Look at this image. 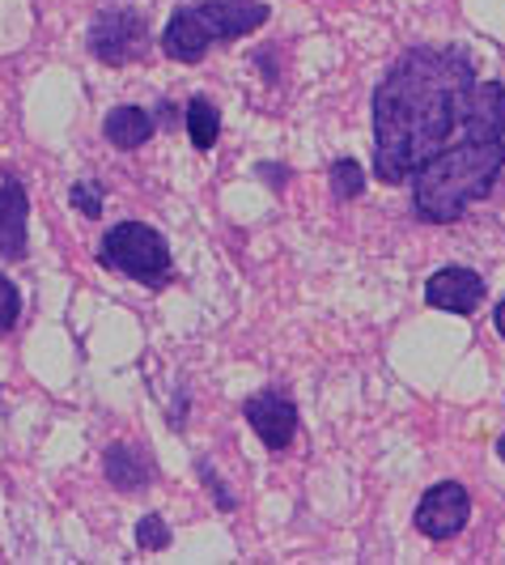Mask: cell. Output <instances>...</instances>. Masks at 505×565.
I'll list each match as a JSON object with an SVG mask.
<instances>
[{
    "instance_id": "6da1fadb",
    "label": "cell",
    "mask_w": 505,
    "mask_h": 565,
    "mask_svg": "<svg viewBox=\"0 0 505 565\" xmlns=\"http://www.w3.org/2000/svg\"><path fill=\"white\" fill-rule=\"evenodd\" d=\"M476 82L472 52L459 43H417L387 64L369 98L378 183L404 188L417 167L459 137Z\"/></svg>"
},
{
    "instance_id": "7a4b0ae2",
    "label": "cell",
    "mask_w": 505,
    "mask_h": 565,
    "mask_svg": "<svg viewBox=\"0 0 505 565\" xmlns=\"http://www.w3.org/2000/svg\"><path fill=\"white\" fill-rule=\"evenodd\" d=\"M505 174V85L476 82L459 137L438 149L412 183V217L425 226H454L480 200L493 196Z\"/></svg>"
},
{
    "instance_id": "3957f363",
    "label": "cell",
    "mask_w": 505,
    "mask_h": 565,
    "mask_svg": "<svg viewBox=\"0 0 505 565\" xmlns=\"http://www.w3.org/2000/svg\"><path fill=\"white\" fill-rule=\"evenodd\" d=\"M268 0H192L179 4L158 34V47L170 64H200L213 47H229L255 30L268 26Z\"/></svg>"
},
{
    "instance_id": "277c9868",
    "label": "cell",
    "mask_w": 505,
    "mask_h": 565,
    "mask_svg": "<svg viewBox=\"0 0 505 565\" xmlns=\"http://www.w3.org/2000/svg\"><path fill=\"white\" fill-rule=\"evenodd\" d=\"M98 264L111 268L128 281L144 285L153 294H162L174 285V255H170V243L162 230L144 226L137 217L128 222H115L103 243H98Z\"/></svg>"
},
{
    "instance_id": "5b68a950",
    "label": "cell",
    "mask_w": 505,
    "mask_h": 565,
    "mask_svg": "<svg viewBox=\"0 0 505 565\" xmlns=\"http://www.w3.org/2000/svg\"><path fill=\"white\" fill-rule=\"evenodd\" d=\"M149 43H153L149 18L132 4H103L85 30V52L107 68H128V64L144 60Z\"/></svg>"
},
{
    "instance_id": "8992f818",
    "label": "cell",
    "mask_w": 505,
    "mask_h": 565,
    "mask_svg": "<svg viewBox=\"0 0 505 565\" xmlns=\"http://www.w3.org/2000/svg\"><path fill=\"white\" fill-rule=\"evenodd\" d=\"M472 523V493L463 481H438L421 493L412 510V527L433 544H447Z\"/></svg>"
},
{
    "instance_id": "52a82bcc",
    "label": "cell",
    "mask_w": 505,
    "mask_h": 565,
    "mask_svg": "<svg viewBox=\"0 0 505 565\" xmlns=\"http://www.w3.org/2000/svg\"><path fill=\"white\" fill-rule=\"evenodd\" d=\"M243 417H247L255 438L264 443V451L272 455L289 451L298 438V425H302V413L284 387H259L255 396L243 399Z\"/></svg>"
},
{
    "instance_id": "ba28073f",
    "label": "cell",
    "mask_w": 505,
    "mask_h": 565,
    "mask_svg": "<svg viewBox=\"0 0 505 565\" xmlns=\"http://www.w3.org/2000/svg\"><path fill=\"white\" fill-rule=\"evenodd\" d=\"M484 298H488L484 277H480L476 268H463V264H447V268H438V273L425 281V307H429V311L476 315Z\"/></svg>"
},
{
    "instance_id": "9c48e42d",
    "label": "cell",
    "mask_w": 505,
    "mask_h": 565,
    "mask_svg": "<svg viewBox=\"0 0 505 565\" xmlns=\"http://www.w3.org/2000/svg\"><path fill=\"white\" fill-rule=\"evenodd\" d=\"M0 255L9 264L30 255V192L18 170L0 174Z\"/></svg>"
},
{
    "instance_id": "30bf717a",
    "label": "cell",
    "mask_w": 505,
    "mask_h": 565,
    "mask_svg": "<svg viewBox=\"0 0 505 565\" xmlns=\"http://www.w3.org/2000/svg\"><path fill=\"white\" fill-rule=\"evenodd\" d=\"M103 472H107V484L115 493L132 498V493H144L149 484L158 481V463L149 447H137V443H111L103 451Z\"/></svg>"
},
{
    "instance_id": "8fae6325",
    "label": "cell",
    "mask_w": 505,
    "mask_h": 565,
    "mask_svg": "<svg viewBox=\"0 0 505 565\" xmlns=\"http://www.w3.org/2000/svg\"><path fill=\"white\" fill-rule=\"evenodd\" d=\"M103 137L111 149L119 153H137L141 145H149L158 137V119L149 107H137V103H123V107H111L107 119H103Z\"/></svg>"
},
{
    "instance_id": "7c38bea8",
    "label": "cell",
    "mask_w": 505,
    "mask_h": 565,
    "mask_svg": "<svg viewBox=\"0 0 505 565\" xmlns=\"http://www.w3.org/2000/svg\"><path fill=\"white\" fill-rule=\"evenodd\" d=\"M183 124H187V141L192 149L208 153L222 141V107L208 98V94H192L187 107H183Z\"/></svg>"
},
{
    "instance_id": "4fadbf2b",
    "label": "cell",
    "mask_w": 505,
    "mask_h": 565,
    "mask_svg": "<svg viewBox=\"0 0 505 565\" xmlns=\"http://www.w3.org/2000/svg\"><path fill=\"white\" fill-rule=\"evenodd\" d=\"M327 188H332V200H340V204L362 200V192H365L362 162H357V158H336V162L327 167Z\"/></svg>"
},
{
    "instance_id": "5bb4252c",
    "label": "cell",
    "mask_w": 505,
    "mask_h": 565,
    "mask_svg": "<svg viewBox=\"0 0 505 565\" xmlns=\"http://www.w3.org/2000/svg\"><path fill=\"white\" fill-rule=\"evenodd\" d=\"M196 477H200V484L213 493V507L222 510V514H234V510H238V493H234V484L217 472V463H213L208 455H196Z\"/></svg>"
},
{
    "instance_id": "9a60e30c",
    "label": "cell",
    "mask_w": 505,
    "mask_h": 565,
    "mask_svg": "<svg viewBox=\"0 0 505 565\" xmlns=\"http://www.w3.org/2000/svg\"><path fill=\"white\" fill-rule=\"evenodd\" d=\"M132 540H137L141 553H166L170 544H174V532H170L166 519H162L158 510H149V514H141V519L132 523Z\"/></svg>"
},
{
    "instance_id": "2e32d148",
    "label": "cell",
    "mask_w": 505,
    "mask_h": 565,
    "mask_svg": "<svg viewBox=\"0 0 505 565\" xmlns=\"http://www.w3.org/2000/svg\"><path fill=\"white\" fill-rule=\"evenodd\" d=\"M68 204H73V213H82L85 222H98L103 209H107V183H98V179H77V183L68 188Z\"/></svg>"
},
{
    "instance_id": "e0dca14e",
    "label": "cell",
    "mask_w": 505,
    "mask_h": 565,
    "mask_svg": "<svg viewBox=\"0 0 505 565\" xmlns=\"http://www.w3.org/2000/svg\"><path fill=\"white\" fill-rule=\"evenodd\" d=\"M18 319H22V289L0 273V337H9L18 328Z\"/></svg>"
},
{
    "instance_id": "ac0fdd59",
    "label": "cell",
    "mask_w": 505,
    "mask_h": 565,
    "mask_svg": "<svg viewBox=\"0 0 505 565\" xmlns=\"http://www.w3.org/2000/svg\"><path fill=\"white\" fill-rule=\"evenodd\" d=\"M251 64L259 68V73H264V82H268V85L281 82V47H277V43H268V47H255Z\"/></svg>"
},
{
    "instance_id": "d6986e66",
    "label": "cell",
    "mask_w": 505,
    "mask_h": 565,
    "mask_svg": "<svg viewBox=\"0 0 505 565\" xmlns=\"http://www.w3.org/2000/svg\"><path fill=\"white\" fill-rule=\"evenodd\" d=\"M255 179H264L268 192H284L289 179H293V170L284 167V162H255Z\"/></svg>"
},
{
    "instance_id": "ffe728a7",
    "label": "cell",
    "mask_w": 505,
    "mask_h": 565,
    "mask_svg": "<svg viewBox=\"0 0 505 565\" xmlns=\"http://www.w3.org/2000/svg\"><path fill=\"white\" fill-rule=\"evenodd\" d=\"M493 328H497V337L505 340V298L497 302V307H493Z\"/></svg>"
},
{
    "instance_id": "44dd1931",
    "label": "cell",
    "mask_w": 505,
    "mask_h": 565,
    "mask_svg": "<svg viewBox=\"0 0 505 565\" xmlns=\"http://www.w3.org/2000/svg\"><path fill=\"white\" fill-rule=\"evenodd\" d=\"M497 459H502V463H505V434H502V438H497Z\"/></svg>"
}]
</instances>
